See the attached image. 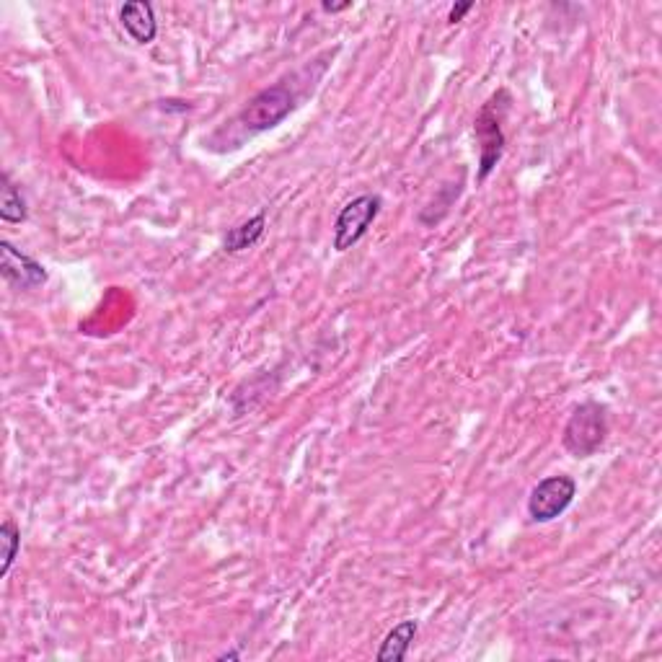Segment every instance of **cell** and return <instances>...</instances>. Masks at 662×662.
<instances>
[{"label":"cell","instance_id":"52a82bcc","mask_svg":"<svg viewBox=\"0 0 662 662\" xmlns=\"http://www.w3.org/2000/svg\"><path fill=\"white\" fill-rule=\"evenodd\" d=\"M119 24L138 44H150L158 37L156 8L145 0H132L119 8Z\"/></svg>","mask_w":662,"mask_h":662},{"label":"cell","instance_id":"30bf717a","mask_svg":"<svg viewBox=\"0 0 662 662\" xmlns=\"http://www.w3.org/2000/svg\"><path fill=\"white\" fill-rule=\"evenodd\" d=\"M29 218L24 194L11 182V174H3V187H0V220L3 223H24Z\"/></svg>","mask_w":662,"mask_h":662},{"label":"cell","instance_id":"8992f818","mask_svg":"<svg viewBox=\"0 0 662 662\" xmlns=\"http://www.w3.org/2000/svg\"><path fill=\"white\" fill-rule=\"evenodd\" d=\"M0 275L8 285L19 290H34L42 288L44 282H47V269L32 259L29 254H24L21 249L11 244V241H0Z\"/></svg>","mask_w":662,"mask_h":662},{"label":"cell","instance_id":"7a4b0ae2","mask_svg":"<svg viewBox=\"0 0 662 662\" xmlns=\"http://www.w3.org/2000/svg\"><path fill=\"white\" fill-rule=\"evenodd\" d=\"M295 109V94L285 83H275V86L262 88L259 94L251 96L246 101L241 112L236 114L231 125L241 130L244 135H259V132L275 130L280 122L290 117Z\"/></svg>","mask_w":662,"mask_h":662},{"label":"cell","instance_id":"8fae6325","mask_svg":"<svg viewBox=\"0 0 662 662\" xmlns=\"http://www.w3.org/2000/svg\"><path fill=\"white\" fill-rule=\"evenodd\" d=\"M0 549H3V554H0V559H3L0 562V577H8L21 551V531L11 518L3 520V525H0Z\"/></svg>","mask_w":662,"mask_h":662},{"label":"cell","instance_id":"ba28073f","mask_svg":"<svg viewBox=\"0 0 662 662\" xmlns=\"http://www.w3.org/2000/svg\"><path fill=\"white\" fill-rule=\"evenodd\" d=\"M419 624L414 619H406L401 624H396L394 629L388 631L386 639L381 642V650L375 652V660L378 662H401L409 655V647H412L414 637H417Z\"/></svg>","mask_w":662,"mask_h":662},{"label":"cell","instance_id":"6da1fadb","mask_svg":"<svg viewBox=\"0 0 662 662\" xmlns=\"http://www.w3.org/2000/svg\"><path fill=\"white\" fill-rule=\"evenodd\" d=\"M510 109V94L505 88L497 91L492 99L479 109L474 119V135L479 140V182H487L492 171L497 169V163L505 156V130H502V117Z\"/></svg>","mask_w":662,"mask_h":662},{"label":"cell","instance_id":"4fadbf2b","mask_svg":"<svg viewBox=\"0 0 662 662\" xmlns=\"http://www.w3.org/2000/svg\"><path fill=\"white\" fill-rule=\"evenodd\" d=\"M324 8L326 13H342V11H347V8H352V3H324Z\"/></svg>","mask_w":662,"mask_h":662},{"label":"cell","instance_id":"9c48e42d","mask_svg":"<svg viewBox=\"0 0 662 662\" xmlns=\"http://www.w3.org/2000/svg\"><path fill=\"white\" fill-rule=\"evenodd\" d=\"M264 231H267V213H257L254 218L244 220V223L233 225L231 231L225 233L223 238V251L225 254H238L251 246H257L262 241Z\"/></svg>","mask_w":662,"mask_h":662},{"label":"cell","instance_id":"5bb4252c","mask_svg":"<svg viewBox=\"0 0 662 662\" xmlns=\"http://www.w3.org/2000/svg\"><path fill=\"white\" fill-rule=\"evenodd\" d=\"M241 657V652H225V655H220L218 660H238Z\"/></svg>","mask_w":662,"mask_h":662},{"label":"cell","instance_id":"277c9868","mask_svg":"<svg viewBox=\"0 0 662 662\" xmlns=\"http://www.w3.org/2000/svg\"><path fill=\"white\" fill-rule=\"evenodd\" d=\"M383 200L378 194H360L355 200L339 210L337 220H334V238L331 246L337 251H350L357 241H363L365 233L370 231V225L381 215Z\"/></svg>","mask_w":662,"mask_h":662},{"label":"cell","instance_id":"5b68a950","mask_svg":"<svg viewBox=\"0 0 662 662\" xmlns=\"http://www.w3.org/2000/svg\"><path fill=\"white\" fill-rule=\"evenodd\" d=\"M577 497V481L567 474L546 476L528 494V518L533 523H551L562 518Z\"/></svg>","mask_w":662,"mask_h":662},{"label":"cell","instance_id":"3957f363","mask_svg":"<svg viewBox=\"0 0 662 662\" xmlns=\"http://www.w3.org/2000/svg\"><path fill=\"white\" fill-rule=\"evenodd\" d=\"M608 438V409L598 401H582L569 414L562 430V445L569 456L590 458L595 456Z\"/></svg>","mask_w":662,"mask_h":662},{"label":"cell","instance_id":"7c38bea8","mask_svg":"<svg viewBox=\"0 0 662 662\" xmlns=\"http://www.w3.org/2000/svg\"><path fill=\"white\" fill-rule=\"evenodd\" d=\"M471 11H474V3H456V6H450L448 21L450 24H458V21H463V16Z\"/></svg>","mask_w":662,"mask_h":662}]
</instances>
